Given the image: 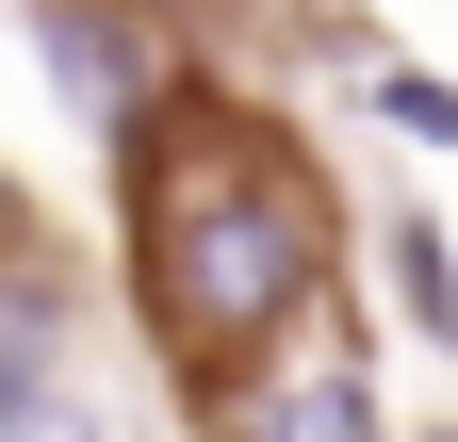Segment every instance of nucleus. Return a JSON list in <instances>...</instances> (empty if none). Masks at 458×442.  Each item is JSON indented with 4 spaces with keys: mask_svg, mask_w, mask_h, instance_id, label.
I'll list each match as a JSON object with an SVG mask.
<instances>
[{
    "mask_svg": "<svg viewBox=\"0 0 458 442\" xmlns=\"http://www.w3.org/2000/svg\"><path fill=\"white\" fill-rule=\"evenodd\" d=\"M442 442H458V426H442Z\"/></svg>",
    "mask_w": 458,
    "mask_h": 442,
    "instance_id": "1a4fd4ad",
    "label": "nucleus"
},
{
    "mask_svg": "<svg viewBox=\"0 0 458 442\" xmlns=\"http://www.w3.org/2000/svg\"><path fill=\"white\" fill-rule=\"evenodd\" d=\"M360 115H377L393 148H458V82H442V66H377V82H360Z\"/></svg>",
    "mask_w": 458,
    "mask_h": 442,
    "instance_id": "39448f33",
    "label": "nucleus"
},
{
    "mask_svg": "<svg viewBox=\"0 0 458 442\" xmlns=\"http://www.w3.org/2000/svg\"><path fill=\"white\" fill-rule=\"evenodd\" d=\"M0 442H114V426L66 394V377H49V394H17V410H0Z\"/></svg>",
    "mask_w": 458,
    "mask_h": 442,
    "instance_id": "423d86ee",
    "label": "nucleus"
},
{
    "mask_svg": "<svg viewBox=\"0 0 458 442\" xmlns=\"http://www.w3.org/2000/svg\"><path fill=\"white\" fill-rule=\"evenodd\" d=\"M311 197H295V164H246V181H197L181 213H164V262H148V311L181 327V361H246L278 344V327L311 311Z\"/></svg>",
    "mask_w": 458,
    "mask_h": 442,
    "instance_id": "f257e3e1",
    "label": "nucleus"
},
{
    "mask_svg": "<svg viewBox=\"0 0 458 442\" xmlns=\"http://www.w3.org/2000/svg\"><path fill=\"white\" fill-rule=\"evenodd\" d=\"M0 230H33V213H17V181H0Z\"/></svg>",
    "mask_w": 458,
    "mask_h": 442,
    "instance_id": "6e6552de",
    "label": "nucleus"
},
{
    "mask_svg": "<svg viewBox=\"0 0 458 442\" xmlns=\"http://www.w3.org/2000/svg\"><path fill=\"white\" fill-rule=\"evenodd\" d=\"M82 361V295L33 262V230H17V262H0V410L17 394H49V377Z\"/></svg>",
    "mask_w": 458,
    "mask_h": 442,
    "instance_id": "7ed1b4c3",
    "label": "nucleus"
},
{
    "mask_svg": "<svg viewBox=\"0 0 458 442\" xmlns=\"http://www.w3.org/2000/svg\"><path fill=\"white\" fill-rule=\"evenodd\" d=\"M17 33L49 49L66 115H82L98 148H131V115H148V33H131V17H82V0H17Z\"/></svg>",
    "mask_w": 458,
    "mask_h": 442,
    "instance_id": "f03ea898",
    "label": "nucleus"
},
{
    "mask_svg": "<svg viewBox=\"0 0 458 442\" xmlns=\"http://www.w3.org/2000/svg\"><path fill=\"white\" fill-rule=\"evenodd\" d=\"M246 442H311V426H278V410H246Z\"/></svg>",
    "mask_w": 458,
    "mask_h": 442,
    "instance_id": "0eeeda50",
    "label": "nucleus"
},
{
    "mask_svg": "<svg viewBox=\"0 0 458 442\" xmlns=\"http://www.w3.org/2000/svg\"><path fill=\"white\" fill-rule=\"evenodd\" d=\"M393 311H410V344L426 361H458V230H442V213H393Z\"/></svg>",
    "mask_w": 458,
    "mask_h": 442,
    "instance_id": "20e7f679",
    "label": "nucleus"
}]
</instances>
